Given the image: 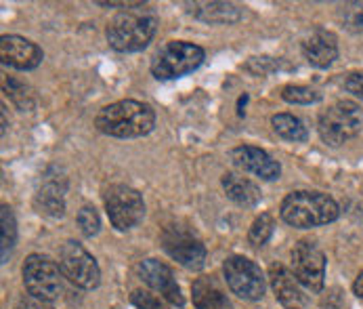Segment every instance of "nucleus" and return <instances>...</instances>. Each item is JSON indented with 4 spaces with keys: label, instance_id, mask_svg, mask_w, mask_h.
Returning a JSON list of instances; mask_svg holds the SVG:
<instances>
[{
    "label": "nucleus",
    "instance_id": "obj_1",
    "mask_svg": "<svg viewBox=\"0 0 363 309\" xmlns=\"http://www.w3.org/2000/svg\"><path fill=\"white\" fill-rule=\"evenodd\" d=\"M158 23V13L141 2L139 6L124 8L118 15H114L107 23L105 36L114 51L139 53L154 40Z\"/></svg>",
    "mask_w": 363,
    "mask_h": 309
},
{
    "label": "nucleus",
    "instance_id": "obj_2",
    "mask_svg": "<svg viewBox=\"0 0 363 309\" xmlns=\"http://www.w3.org/2000/svg\"><path fill=\"white\" fill-rule=\"evenodd\" d=\"M95 126L110 137L118 139H137L145 137L156 126V112L150 103L137 99H122L105 105L97 118Z\"/></svg>",
    "mask_w": 363,
    "mask_h": 309
},
{
    "label": "nucleus",
    "instance_id": "obj_3",
    "mask_svg": "<svg viewBox=\"0 0 363 309\" xmlns=\"http://www.w3.org/2000/svg\"><path fill=\"white\" fill-rule=\"evenodd\" d=\"M282 219L296 230H311L334 223L341 217L338 202L324 192L298 190L284 198L279 206Z\"/></svg>",
    "mask_w": 363,
    "mask_h": 309
},
{
    "label": "nucleus",
    "instance_id": "obj_4",
    "mask_svg": "<svg viewBox=\"0 0 363 309\" xmlns=\"http://www.w3.org/2000/svg\"><path fill=\"white\" fill-rule=\"evenodd\" d=\"M363 126V110L359 103L341 99L319 114L317 131L324 143L338 147L349 139L357 137Z\"/></svg>",
    "mask_w": 363,
    "mask_h": 309
},
{
    "label": "nucleus",
    "instance_id": "obj_5",
    "mask_svg": "<svg viewBox=\"0 0 363 309\" xmlns=\"http://www.w3.org/2000/svg\"><path fill=\"white\" fill-rule=\"evenodd\" d=\"M206 59L202 46L185 40L166 42L152 59V74L158 80H175L185 74L197 70Z\"/></svg>",
    "mask_w": 363,
    "mask_h": 309
},
{
    "label": "nucleus",
    "instance_id": "obj_6",
    "mask_svg": "<svg viewBox=\"0 0 363 309\" xmlns=\"http://www.w3.org/2000/svg\"><path fill=\"white\" fill-rule=\"evenodd\" d=\"M21 276H23V287L27 295L40 301L53 303L55 299H59L63 291L61 268L46 255H29L23 263Z\"/></svg>",
    "mask_w": 363,
    "mask_h": 309
},
{
    "label": "nucleus",
    "instance_id": "obj_7",
    "mask_svg": "<svg viewBox=\"0 0 363 309\" xmlns=\"http://www.w3.org/2000/svg\"><path fill=\"white\" fill-rule=\"evenodd\" d=\"M105 211L110 217V223L118 230V232H128L133 228H137L143 217H145V202L143 196L131 188V185H110L105 190Z\"/></svg>",
    "mask_w": 363,
    "mask_h": 309
},
{
    "label": "nucleus",
    "instance_id": "obj_8",
    "mask_svg": "<svg viewBox=\"0 0 363 309\" xmlns=\"http://www.w3.org/2000/svg\"><path fill=\"white\" fill-rule=\"evenodd\" d=\"M59 268L63 278L84 291H93L101 282V270L95 257L76 240H67L59 253Z\"/></svg>",
    "mask_w": 363,
    "mask_h": 309
},
{
    "label": "nucleus",
    "instance_id": "obj_9",
    "mask_svg": "<svg viewBox=\"0 0 363 309\" xmlns=\"http://www.w3.org/2000/svg\"><path fill=\"white\" fill-rule=\"evenodd\" d=\"M223 274H225L229 291L233 295H237L239 299H244V301L263 299V295L267 291V282H265L260 268L254 261L233 255L223 263Z\"/></svg>",
    "mask_w": 363,
    "mask_h": 309
},
{
    "label": "nucleus",
    "instance_id": "obj_10",
    "mask_svg": "<svg viewBox=\"0 0 363 309\" xmlns=\"http://www.w3.org/2000/svg\"><path fill=\"white\" fill-rule=\"evenodd\" d=\"M292 274L311 293H322L326 284V255L311 242L301 240L292 249Z\"/></svg>",
    "mask_w": 363,
    "mask_h": 309
},
{
    "label": "nucleus",
    "instance_id": "obj_11",
    "mask_svg": "<svg viewBox=\"0 0 363 309\" xmlns=\"http://www.w3.org/2000/svg\"><path fill=\"white\" fill-rule=\"evenodd\" d=\"M162 246L189 272H199L206 265V246L185 228H169L162 236Z\"/></svg>",
    "mask_w": 363,
    "mask_h": 309
},
{
    "label": "nucleus",
    "instance_id": "obj_12",
    "mask_svg": "<svg viewBox=\"0 0 363 309\" xmlns=\"http://www.w3.org/2000/svg\"><path fill=\"white\" fill-rule=\"evenodd\" d=\"M137 274L152 291L160 293L171 305H175V308H183L185 305L181 287L177 284L175 274H173V270L166 263H162L158 259H145V261H141L137 265Z\"/></svg>",
    "mask_w": 363,
    "mask_h": 309
},
{
    "label": "nucleus",
    "instance_id": "obj_13",
    "mask_svg": "<svg viewBox=\"0 0 363 309\" xmlns=\"http://www.w3.org/2000/svg\"><path fill=\"white\" fill-rule=\"evenodd\" d=\"M0 59L4 65H8L13 70L29 72L42 63L44 53L32 40H27L23 36H15V34H6L0 38Z\"/></svg>",
    "mask_w": 363,
    "mask_h": 309
},
{
    "label": "nucleus",
    "instance_id": "obj_14",
    "mask_svg": "<svg viewBox=\"0 0 363 309\" xmlns=\"http://www.w3.org/2000/svg\"><path fill=\"white\" fill-rule=\"evenodd\" d=\"M231 162L244 171L250 173L263 181H275L282 177V166L277 160H273L265 150L254 147V145H237L229 152Z\"/></svg>",
    "mask_w": 363,
    "mask_h": 309
},
{
    "label": "nucleus",
    "instance_id": "obj_15",
    "mask_svg": "<svg viewBox=\"0 0 363 309\" xmlns=\"http://www.w3.org/2000/svg\"><path fill=\"white\" fill-rule=\"evenodd\" d=\"M269 282L275 293V299L286 309L309 308V295L305 293V287L282 263H275L269 268Z\"/></svg>",
    "mask_w": 363,
    "mask_h": 309
},
{
    "label": "nucleus",
    "instance_id": "obj_16",
    "mask_svg": "<svg viewBox=\"0 0 363 309\" xmlns=\"http://www.w3.org/2000/svg\"><path fill=\"white\" fill-rule=\"evenodd\" d=\"M303 53L313 67L326 70L338 59V38L332 32L319 27L303 42Z\"/></svg>",
    "mask_w": 363,
    "mask_h": 309
},
{
    "label": "nucleus",
    "instance_id": "obj_17",
    "mask_svg": "<svg viewBox=\"0 0 363 309\" xmlns=\"http://www.w3.org/2000/svg\"><path fill=\"white\" fill-rule=\"evenodd\" d=\"M223 190L227 194V198L231 202H235L237 206H244V209H252L260 202L263 194H260V188L250 181L248 177L239 175V173H225L223 179Z\"/></svg>",
    "mask_w": 363,
    "mask_h": 309
},
{
    "label": "nucleus",
    "instance_id": "obj_18",
    "mask_svg": "<svg viewBox=\"0 0 363 309\" xmlns=\"http://www.w3.org/2000/svg\"><path fill=\"white\" fill-rule=\"evenodd\" d=\"M189 13L204 23H216V25H229L242 19L239 6L231 2H193L189 4Z\"/></svg>",
    "mask_w": 363,
    "mask_h": 309
},
{
    "label": "nucleus",
    "instance_id": "obj_19",
    "mask_svg": "<svg viewBox=\"0 0 363 309\" xmlns=\"http://www.w3.org/2000/svg\"><path fill=\"white\" fill-rule=\"evenodd\" d=\"M191 295L195 309H233L220 284L210 276L197 278L191 287Z\"/></svg>",
    "mask_w": 363,
    "mask_h": 309
},
{
    "label": "nucleus",
    "instance_id": "obj_20",
    "mask_svg": "<svg viewBox=\"0 0 363 309\" xmlns=\"http://www.w3.org/2000/svg\"><path fill=\"white\" fill-rule=\"evenodd\" d=\"M38 213L53 217V219H61L65 215V200H63V190L57 183H46L40 188V192L36 194L34 200Z\"/></svg>",
    "mask_w": 363,
    "mask_h": 309
},
{
    "label": "nucleus",
    "instance_id": "obj_21",
    "mask_svg": "<svg viewBox=\"0 0 363 309\" xmlns=\"http://www.w3.org/2000/svg\"><path fill=\"white\" fill-rule=\"evenodd\" d=\"M271 126L273 131L286 139V141H294V143H305L309 139V131L303 124L301 118H296L294 114H275L271 118Z\"/></svg>",
    "mask_w": 363,
    "mask_h": 309
},
{
    "label": "nucleus",
    "instance_id": "obj_22",
    "mask_svg": "<svg viewBox=\"0 0 363 309\" xmlns=\"http://www.w3.org/2000/svg\"><path fill=\"white\" fill-rule=\"evenodd\" d=\"M2 88H4V95H6L21 112L34 110V105H36L34 93H32V88H29L23 80H17V78H13V76H4V78H2Z\"/></svg>",
    "mask_w": 363,
    "mask_h": 309
},
{
    "label": "nucleus",
    "instance_id": "obj_23",
    "mask_svg": "<svg viewBox=\"0 0 363 309\" xmlns=\"http://www.w3.org/2000/svg\"><path fill=\"white\" fill-rule=\"evenodd\" d=\"M0 228H2L0 230V257H2V263H6L11 251L17 244V221H15L13 211L6 204H2L0 209Z\"/></svg>",
    "mask_w": 363,
    "mask_h": 309
},
{
    "label": "nucleus",
    "instance_id": "obj_24",
    "mask_svg": "<svg viewBox=\"0 0 363 309\" xmlns=\"http://www.w3.org/2000/svg\"><path fill=\"white\" fill-rule=\"evenodd\" d=\"M273 228H275V223H273V217L269 215V213H263L260 217H256L254 219V223L250 225V232H248V242L252 244V246H265L267 242H269V238H271V234H273Z\"/></svg>",
    "mask_w": 363,
    "mask_h": 309
},
{
    "label": "nucleus",
    "instance_id": "obj_25",
    "mask_svg": "<svg viewBox=\"0 0 363 309\" xmlns=\"http://www.w3.org/2000/svg\"><path fill=\"white\" fill-rule=\"evenodd\" d=\"M282 99L294 105H311L322 101V95L311 88V86H298V84H288L282 88Z\"/></svg>",
    "mask_w": 363,
    "mask_h": 309
},
{
    "label": "nucleus",
    "instance_id": "obj_26",
    "mask_svg": "<svg viewBox=\"0 0 363 309\" xmlns=\"http://www.w3.org/2000/svg\"><path fill=\"white\" fill-rule=\"evenodd\" d=\"M76 221H78V228H80V232L86 236V238H93V236H97L99 234V230H101V219H99V213L95 211V206H88V204H84L80 211H78V217H76Z\"/></svg>",
    "mask_w": 363,
    "mask_h": 309
},
{
    "label": "nucleus",
    "instance_id": "obj_27",
    "mask_svg": "<svg viewBox=\"0 0 363 309\" xmlns=\"http://www.w3.org/2000/svg\"><path fill=\"white\" fill-rule=\"evenodd\" d=\"M131 303L135 309H164V305L160 303V299H156L152 293L147 291H133L131 295Z\"/></svg>",
    "mask_w": 363,
    "mask_h": 309
},
{
    "label": "nucleus",
    "instance_id": "obj_28",
    "mask_svg": "<svg viewBox=\"0 0 363 309\" xmlns=\"http://www.w3.org/2000/svg\"><path fill=\"white\" fill-rule=\"evenodd\" d=\"M273 67H275V63H273L269 57H252V59L246 63V70H250V72L256 74V76H263V74L271 72Z\"/></svg>",
    "mask_w": 363,
    "mask_h": 309
},
{
    "label": "nucleus",
    "instance_id": "obj_29",
    "mask_svg": "<svg viewBox=\"0 0 363 309\" xmlns=\"http://www.w3.org/2000/svg\"><path fill=\"white\" fill-rule=\"evenodd\" d=\"M345 91L355 95L357 99L363 101V74L355 72V74H349L347 80H345Z\"/></svg>",
    "mask_w": 363,
    "mask_h": 309
},
{
    "label": "nucleus",
    "instance_id": "obj_30",
    "mask_svg": "<svg viewBox=\"0 0 363 309\" xmlns=\"http://www.w3.org/2000/svg\"><path fill=\"white\" fill-rule=\"evenodd\" d=\"M15 309H53V308H51V303L40 301V299H36V297L27 295V297H21V299L17 301Z\"/></svg>",
    "mask_w": 363,
    "mask_h": 309
},
{
    "label": "nucleus",
    "instance_id": "obj_31",
    "mask_svg": "<svg viewBox=\"0 0 363 309\" xmlns=\"http://www.w3.org/2000/svg\"><path fill=\"white\" fill-rule=\"evenodd\" d=\"M351 25L363 32V4H359V8H355V13L351 15Z\"/></svg>",
    "mask_w": 363,
    "mask_h": 309
},
{
    "label": "nucleus",
    "instance_id": "obj_32",
    "mask_svg": "<svg viewBox=\"0 0 363 309\" xmlns=\"http://www.w3.org/2000/svg\"><path fill=\"white\" fill-rule=\"evenodd\" d=\"M353 289H355V295L363 299V272L357 276V280H355V287H353Z\"/></svg>",
    "mask_w": 363,
    "mask_h": 309
},
{
    "label": "nucleus",
    "instance_id": "obj_33",
    "mask_svg": "<svg viewBox=\"0 0 363 309\" xmlns=\"http://www.w3.org/2000/svg\"><path fill=\"white\" fill-rule=\"evenodd\" d=\"M246 101H248V95L244 93V95L239 97V101H237V114H239V116H244V105H246Z\"/></svg>",
    "mask_w": 363,
    "mask_h": 309
},
{
    "label": "nucleus",
    "instance_id": "obj_34",
    "mask_svg": "<svg viewBox=\"0 0 363 309\" xmlns=\"http://www.w3.org/2000/svg\"><path fill=\"white\" fill-rule=\"evenodd\" d=\"M6 133V114H4V107H2V135Z\"/></svg>",
    "mask_w": 363,
    "mask_h": 309
}]
</instances>
